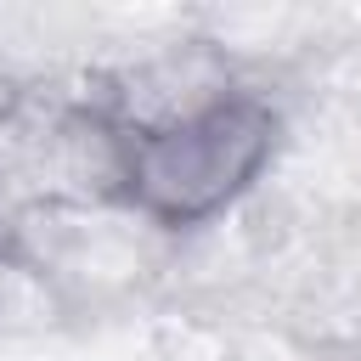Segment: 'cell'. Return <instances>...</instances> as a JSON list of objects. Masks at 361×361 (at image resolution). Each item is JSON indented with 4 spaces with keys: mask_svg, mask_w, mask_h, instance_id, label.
Instances as JSON below:
<instances>
[{
    "mask_svg": "<svg viewBox=\"0 0 361 361\" xmlns=\"http://www.w3.org/2000/svg\"><path fill=\"white\" fill-rule=\"evenodd\" d=\"M271 147L276 113L259 96H220L180 124L135 130L124 141V192L164 226H197L248 192Z\"/></svg>",
    "mask_w": 361,
    "mask_h": 361,
    "instance_id": "6da1fadb",
    "label": "cell"
}]
</instances>
